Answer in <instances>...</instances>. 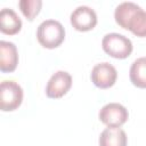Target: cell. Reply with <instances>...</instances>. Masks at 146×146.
<instances>
[{"label":"cell","instance_id":"9c48e42d","mask_svg":"<svg viewBox=\"0 0 146 146\" xmlns=\"http://www.w3.org/2000/svg\"><path fill=\"white\" fill-rule=\"evenodd\" d=\"M18 64V52L15 43L10 41H0V70L3 73L13 72Z\"/></svg>","mask_w":146,"mask_h":146},{"label":"cell","instance_id":"ba28073f","mask_svg":"<svg viewBox=\"0 0 146 146\" xmlns=\"http://www.w3.org/2000/svg\"><path fill=\"white\" fill-rule=\"evenodd\" d=\"M72 87V76L66 71H57L54 73L46 87V94L49 98L63 97Z\"/></svg>","mask_w":146,"mask_h":146},{"label":"cell","instance_id":"5b68a950","mask_svg":"<svg viewBox=\"0 0 146 146\" xmlns=\"http://www.w3.org/2000/svg\"><path fill=\"white\" fill-rule=\"evenodd\" d=\"M99 120L111 128H120L129 117L128 110L119 103H108L99 111Z\"/></svg>","mask_w":146,"mask_h":146},{"label":"cell","instance_id":"7c38bea8","mask_svg":"<svg viewBox=\"0 0 146 146\" xmlns=\"http://www.w3.org/2000/svg\"><path fill=\"white\" fill-rule=\"evenodd\" d=\"M129 78L137 88H146V57H139L131 64Z\"/></svg>","mask_w":146,"mask_h":146},{"label":"cell","instance_id":"30bf717a","mask_svg":"<svg viewBox=\"0 0 146 146\" xmlns=\"http://www.w3.org/2000/svg\"><path fill=\"white\" fill-rule=\"evenodd\" d=\"M22 29L19 16L11 8H2L0 11V31L8 35L18 33Z\"/></svg>","mask_w":146,"mask_h":146},{"label":"cell","instance_id":"7a4b0ae2","mask_svg":"<svg viewBox=\"0 0 146 146\" xmlns=\"http://www.w3.org/2000/svg\"><path fill=\"white\" fill-rule=\"evenodd\" d=\"M36 38L42 47L54 49L63 43L65 39V29L62 23L56 19H46L38 26Z\"/></svg>","mask_w":146,"mask_h":146},{"label":"cell","instance_id":"3957f363","mask_svg":"<svg viewBox=\"0 0 146 146\" xmlns=\"http://www.w3.org/2000/svg\"><path fill=\"white\" fill-rule=\"evenodd\" d=\"M103 50L113 58L124 59L129 57L132 52V42L131 40L120 33H107L102 40Z\"/></svg>","mask_w":146,"mask_h":146},{"label":"cell","instance_id":"4fadbf2b","mask_svg":"<svg viewBox=\"0 0 146 146\" xmlns=\"http://www.w3.org/2000/svg\"><path fill=\"white\" fill-rule=\"evenodd\" d=\"M18 6L22 14L29 21H32L40 13V9L42 7V1L41 0H21L18 2Z\"/></svg>","mask_w":146,"mask_h":146},{"label":"cell","instance_id":"277c9868","mask_svg":"<svg viewBox=\"0 0 146 146\" xmlns=\"http://www.w3.org/2000/svg\"><path fill=\"white\" fill-rule=\"evenodd\" d=\"M23 100L22 87L13 80H3L0 83V108L11 112L18 108Z\"/></svg>","mask_w":146,"mask_h":146},{"label":"cell","instance_id":"8992f818","mask_svg":"<svg viewBox=\"0 0 146 146\" xmlns=\"http://www.w3.org/2000/svg\"><path fill=\"white\" fill-rule=\"evenodd\" d=\"M90 78L92 83L96 87L100 89H107L116 82L117 71L112 64L104 62V63L96 64L92 67Z\"/></svg>","mask_w":146,"mask_h":146},{"label":"cell","instance_id":"8fae6325","mask_svg":"<svg viewBox=\"0 0 146 146\" xmlns=\"http://www.w3.org/2000/svg\"><path fill=\"white\" fill-rule=\"evenodd\" d=\"M128 138L121 128L107 127L99 135V146H127Z\"/></svg>","mask_w":146,"mask_h":146},{"label":"cell","instance_id":"6da1fadb","mask_svg":"<svg viewBox=\"0 0 146 146\" xmlns=\"http://www.w3.org/2000/svg\"><path fill=\"white\" fill-rule=\"evenodd\" d=\"M115 22L125 30H130L135 35L146 36V11L131 1L121 2L114 11Z\"/></svg>","mask_w":146,"mask_h":146},{"label":"cell","instance_id":"52a82bcc","mask_svg":"<svg viewBox=\"0 0 146 146\" xmlns=\"http://www.w3.org/2000/svg\"><path fill=\"white\" fill-rule=\"evenodd\" d=\"M72 26L81 32L92 30L97 24L96 11L88 6H79L71 14Z\"/></svg>","mask_w":146,"mask_h":146}]
</instances>
